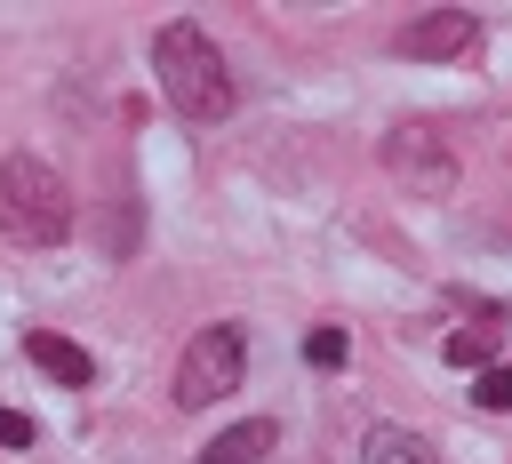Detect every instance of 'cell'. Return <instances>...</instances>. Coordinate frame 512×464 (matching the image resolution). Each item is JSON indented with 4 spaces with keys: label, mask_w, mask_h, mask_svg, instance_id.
<instances>
[{
    "label": "cell",
    "mask_w": 512,
    "mask_h": 464,
    "mask_svg": "<svg viewBox=\"0 0 512 464\" xmlns=\"http://www.w3.org/2000/svg\"><path fill=\"white\" fill-rule=\"evenodd\" d=\"M384 168H392L408 192H424V200L456 192V152H448V136H432V128H392V136H384Z\"/></svg>",
    "instance_id": "obj_4"
},
{
    "label": "cell",
    "mask_w": 512,
    "mask_h": 464,
    "mask_svg": "<svg viewBox=\"0 0 512 464\" xmlns=\"http://www.w3.org/2000/svg\"><path fill=\"white\" fill-rule=\"evenodd\" d=\"M24 352H32V368H40V376H56V384H88V376H96V360H88L72 336H56V328H32V336H24Z\"/></svg>",
    "instance_id": "obj_6"
},
{
    "label": "cell",
    "mask_w": 512,
    "mask_h": 464,
    "mask_svg": "<svg viewBox=\"0 0 512 464\" xmlns=\"http://www.w3.org/2000/svg\"><path fill=\"white\" fill-rule=\"evenodd\" d=\"M152 72H160L168 112H184V120H224L232 112V72H224V56L200 24H160L152 32Z\"/></svg>",
    "instance_id": "obj_1"
},
{
    "label": "cell",
    "mask_w": 512,
    "mask_h": 464,
    "mask_svg": "<svg viewBox=\"0 0 512 464\" xmlns=\"http://www.w3.org/2000/svg\"><path fill=\"white\" fill-rule=\"evenodd\" d=\"M272 440H280V424H272V416H248V424L216 432V440L200 448V464H256V456H272Z\"/></svg>",
    "instance_id": "obj_7"
},
{
    "label": "cell",
    "mask_w": 512,
    "mask_h": 464,
    "mask_svg": "<svg viewBox=\"0 0 512 464\" xmlns=\"http://www.w3.org/2000/svg\"><path fill=\"white\" fill-rule=\"evenodd\" d=\"M32 440V416L24 408H0V448H24Z\"/></svg>",
    "instance_id": "obj_12"
},
{
    "label": "cell",
    "mask_w": 512,
    "mask_h": 464,
    "mask_svg": "<svg viewBox=\"0 0 512 464\" xmlns=\"http://www.w3.org/2000/svg\"><path fill=\"white\" fill-rule=\"evenodd\" d=\"M448 368H472V376L496 368V328H456L448 336Z\"/></svg>",
    "instance_id": "obj_9"
},
{
    "label": "cell",
    "mask_w": 512,
    "mask_h": 464,
    "mask_svg": "<svg viewBox=\"0 0 512 464\" xmlns=\"http://www.w3.org/2000/svg\"><path fill=\"white\" fill-rule=\"evenodd\" d=\"M0 224H8L24 248H56V240L72 232V192H64V176H56L48 160H32V152H8V160H0Z\"/></svg>",
    "instance_id": "obj_2"
},
{
    "label": "cell",
    "mask_w": 512,
    "mask_h": 464,
    "mask_svg": "<svg viewBox=\"0 0 512 464\" xmlns=\"http://www.w3.org/2000/svg\"><path fill=\"white\" fill-rule=\"evenodd\" d=\"M472 400L504 416V408H512V368H480V376H472Z\"/></svg>",
    "instance_id": "obj_11"
},
{
    "label": "cell",
    "mask_w": 512,
    "mask_h": 464,
    "mask_svg": "<svg viewBox=\"0 0 512 464\" xmlns=\"http://www.w3.org/2000/svg\"><path fill=\"white\" fill-rule=\"evenodd\" d=\"M344 352H352L344 328H312V336H304V360H312V368H344Z\"/></svg>",
    "instance_id": "obj_10"
},
{
    "label": "cell",
    "mask_w": 512,
    "mask_h": 464,
    "mask_svg": "<svg viewBox=\"0 0 512 464\" xmlns=\"http://www.w3.org/2000/svg\"><path fill=\"white\" fill-rule=\"evenodd\" d=\"M392 48H400V56H440V64H448V56L472 48V16H464V8H424V16H408V24L392 32Z\"/></svg>",
    "instance_id": "obj_5"
},
{
    "label": "cell",
    "mask_w": 512,
    "mask_h": 464,
    "mask_svg": "<svg viewBox=\"0 0 512 464\" xmlns=\"http://www.w3.org/2000/svg\"><path fill=\"white\" fill-rule=\"evenodd\" d=\"M240 368H248V336H240V320L200 328V336L184 344V360H176V408H216L224 392H240Z\"/></svg>",
    "instance_id": "obj_3"
},
{
    "label": "cell",
    "mask_w": 512,
    "mask_h": 464,
    "mask_svg": "<svg viewBox=\"0 0 512 464\" xmlns=\"http://www.w3.org/2000/svg\"><path fill=\"white\" fill-rule=\"evenodd\" d=\"M360 456H368V464H440V448H432L424 432H408V424H376Z\"/></svg>",
    "instance_id": "obj_8"
}]
</instances>
